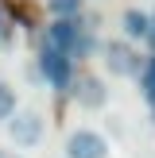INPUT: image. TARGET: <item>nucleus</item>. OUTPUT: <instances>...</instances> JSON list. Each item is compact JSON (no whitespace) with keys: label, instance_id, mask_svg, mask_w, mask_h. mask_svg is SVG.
I'll return each mask as SVG.
<instances>
[{"label":"nucleus","instance_id":"14","mask_svg":"<svg viewBox=\"0 0 155 158\" xmlns=\"http://www.w3.org/2000/svg\"><path fill=\"white\" fill-rule=\"evenodd\" d=\"M151 23H155V8H151Z\"/></svg>","mask_w":155,"mask_h":158},{"label":"nucleus","instance_id":"3","mask_svg":"<svg viewBox=\"0 0 155 158\" xmlns=\"http://www.w3.org/2000/svg\"><path fill=\"white\" fill-rule=\"evenodd\" d=\"M4 127H8V139H12L16 151H31V147H39V139H43V116H39L35 108H16V116Z\"/></svg>","mask_w":155,"mask_h":158},{"label":"nucleus","instance_id":"10","mask_svg":"<svg viewBox=\"0 0 155 158\" xmlns=\"http://www.w3.org/2000/svg\"><path fill=\"white\" fill-rule=\"evenodd\" d=\"M16 108H20V100H16V89L8 81H0V123H8L16 116Z\"/></svg>","mask_w":155,"mask_h":158},{"label":"nucleus","instance_id":"2","mask_svg":"<svg viewBox=\"0 0 155 158\" xmlns=\"http://www.w3.org/2000/svg\"><path fill=\"white\" fill-rule=\"evenodd\" d=\"M101 66L108 69V77H140L144 58L128 39H108L101 43Z\"/></svg>","mask_w":155,"mask_h":158},{"label":"nucleus","instance_id":"8","mask_svg":"<svg viewBox=\"0 0 155 158\" xmlns=\"http://www.w3.org/2000/svg\"><path fill=\"white\" fill-rule=\"evenodd\" d=\"M140 93H144V100L155 108V54L144 58V69H140Z\"/></svg>","mask_w":155,"mask_h":158},{"label":"nucleus","instance_id":"4","mask_svg":"<svg viewBox=\"0 0 155 158\" xmlns=\"http://www.w3.org/2000/svg\"><path fill=\"white\" fill-rule=\"evenodd\" d=\"M39 73H43V81L51 85V89H70V81H74V62L62 50H54V46L43 43V50H39Z\"/></svg>","mask_w":155,"mask_h":158},{"label":"nucleus","instance_id":"13","mask_svg":"<svg viewBox=\"0 0 155 158\" xmlns=\"http://www.w3.org/2000/svg\"><path fill=\"white\" fill-rule=\"evenodd\" d=\"M0 39H8V23H4V12H0Z\"/></svg>","mask_w":155,"mask_h":158},{"label":"nucleus","instance_id":"5","mask_svg":"<svg viewBox=\"0 0 155 158\" xmlns=\"http://www.w3.org/2000/svg\"><path fill=\"white\" fill-rule=\"evenodd\" d=\"M66 158H108V139L93 127H78L66 135Z\"/></svg>","mask_w":155,"mask_h":158},{"label":"nucleus","instance_id":"6","mask_svg":"<svg viewBox=\"0 0 155 158\" xmlns=\"http://www.w3.org/2000/svg\"><path fill=\"white\" fill-rule=\"evenodd\" d=\"M70 97L78 100V108L97 112V108H105L108 89H105V81H101L97 73H74V81H70Z\"/></svg>","mask_w":155,"mask_h":158},{"label":"nucleus","instance_id":"9","mask_svg":"<svg viewBox=\"0 0 155 158\" xmlns=\"http://www.w3.org/2000/svg\"><path fill=\"white\" fill-rule=\"evenodd\" d=\"M82 8H85V0H46V12L54 19H78Z\"/></svg>","mask_w":155,"mask_h":158},{"label":"nucleus","instance_id":"11","mask_svg":"<svg viewBox=\"0 0 155 158\" xmlns=\"http://www.w3.org/2000/svg\"><path fill=\"white\" fill-rule=\"evenodd\" d=\"M0 158H23V151H12V147H0Z\"/></svg>","mask_w":155,"mask_h":158},{"label":"nucleus","instance_id":"7","mask_svg":"<svg viewBox=\"0 0 155 158\" xmlns=\"http://www.w3.org/2000/svg\"><path fill=\"white\" fill-rule=\"evenodd\" d=\"M120 27H124V39H128V43H144V39L151 35V12H144V8H124Z\"/></svg>","mask_w":155,"mask_h":158},{"label":"nucleus","instance_id":"1","mask_svg":"<svg viewBox=\"0 0 155 158\" xmlns=\"http://www.w3.org/2000/svg\"><path fill=\"white\" fill-rule=\"evenodd\" d=\"M46 46H54V50H62L70 62L74 58H89L93 50H97V39H93V27H85L82 15L78 19H51L46 23Z\"/></svg>","mask_w":155,"mask_h":158},{"label":"nucleus","instance_id":"12","mask_svg":"<svg viewBox=\"0 0 155 158\" xmlns=\"http://www.w3.org/2000/svg\"><path fill=\"white\" fill-rule=\"evenodd\" d=\"M144 43H147V50H151V54H155V23H151V35H147V39H144Z\"/></svg>","mask_w":155,"mask_h":158}]
</instances>
